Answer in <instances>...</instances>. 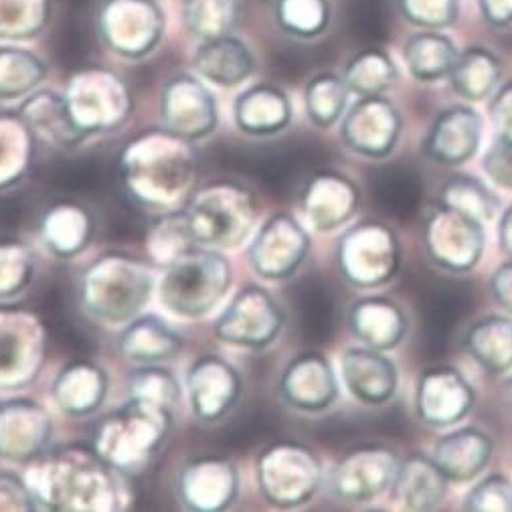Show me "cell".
<instances>
[{
    "mask_svg": "<svg viewBox=\"0 0 512 512\" xmlns=\"http://www.w3.org/2000/svg\"><path fill=\"white\" fill-rule=\"evenodd\" d=\"M118 476L98 452L88 448H63L45 452L31 462L29 490L39 508L47 510H100V498L120 490Z\"/></svg>",
    "mask_w": 512,
    "mask_h": 512,
    "instance_id": "6da1fadb",
    "label": "cell"
},
{
    "mask_svg": "<svg viewBox=\"0 0 512 512\" xmlns=\"http://www.w3.org/2000/svg\"><path fill=\"white\" fill-rule=\"evenodd\" d=\"M173 428V407L130 395V401L112 411L98 425L94 448L122 474L144 470L164 446Z\"/></svg>",
    "mask_w": 512,
    "mask_h": 512,
    "instance_id": "7a4b0ae2",
    "label": "cell"
},
{
    "mask_svg": "<svg viewBox=\"0 0 512 512\" xmlns=\"http://www.w3.org/2000/svg\"><path fill=\"white\" fill-rule=\"evenodd\" d=\"M189 140L170 132L144 134L124 154L122 175L130 195L150 207H162L187 187L193 173Z\"/></svg>",
    "mask_w": 512,
    "mask_h": 512,
    "instance_id": "3957f363",
    "label": "cell"
},
{
    "mask_svg": "<svg viewBox=\"0 0 512 512\" xmlns=\"http://www.w3.org/2000/svg\"><path fill=\"white\" fill-rule=\"evenodd\" d=\"M231 286V264L219 249L191 245L170 258L160 280V302L187 318L207 316Z\"/></svg>",
    "mask_w": 512,
    "mask_h": 512,
    "instance_id": "277c9868",
    "label": "cell"
},
{
    "mask_svg": "<svg viewBox=\"0 0 512 512\" xmlns=\"http://www.w3.org/2000/svg\"><path fill=\"white\" fill-rule=\"evenodd\" d=\"M152 290V274L134 258L110 253L81 276L79 300L90 316L104 322L134 320Z\"/></svg>",
    "mask_w": 512,
    "mask_h": 512,
    "instance_id": "5b68a950",
    "label": "cell"
},
{
    "mask_svg": "<svg viewBox=\"0 0 512 512\" xmlns=\"http://www.w3.org/2000/svg\"><path fill=\"white\" fill-rule=\"evenodd\" d=\"M253 195L237 183H211L199 189L185 211L183 227L193 245L223 249L239 245L255 219Z\"/></svg>",
    "mask_w": 512,
    "mask_h": 512,
    "instance_id": "8992f818",
    "label": "cell"
},
{
    "mask_svg": "<svg viewBox=\"0 0 512 512\" xmlns=\"http://www.w3.org/2000/svg\"><path fill=\"white\" fill-rule=\"evenodd\" d=\"M403 249L397 233L379 219H367L340 235L334 262L340 278L357 290H377L401 270Z\"/></svg>",
    "mask_w": 512,
    "mask_h": 512,
    "instance_id": "52a82bcc",
    "label": "cell"
},
{
    "mask_svg": "<svg viewBox=\"0 0 512 512\" xmlns=\"http://www.w3.org/2000/svg\"><path fill=\"white\" fill-rule=\"evenodd\" d=\"M421 239L432 266L452 276H466L484 255V221L436 201L423 219Z\"/></svg>",
    "mask_w": 512,
    "mask_h": 512,
    "instance_id": "ba28073f",
    "label": "cell"
},
{
    "mask_svg": "<svg viewBox=\"0 0 512 512\" xmlns=\"http://www.w3.org/2000/svg\"><path fill=\"white\" fill-rule=\"evenodd\" d=\"M63 98L73 124L85 138L120 128L132 112L126 83L108 69L75 73Z\"/></svg>",
    "mask_w": 512,
    "mask_h": 512,
    "instance_id": "9c48e42d",
    "label": "cell"
},
{
    "mask_svg": "<svg viewBox=\"0 0 512 512\" xmlns=\"http://www.w3.org/2000/svg\"><path fill=\"white\" fill-rule=\"evenodd\" d=\"M258 484L270 504L302 506L322 484V462L302 442H276L258 458Z\"/></svg>",
    "mask_w": 512,
    "mask_h": 512,
    "instance_id": "30bf717a",
    "label": "cell"
},
{
    "mask_svg": "<svg viewBox=\"0 0 512 512\" xmlns=\"http://www.w3.org/2000/svg\"><path fill=\"white\" fill-rule=\"evenodd\" d=\"M96 31L112 53L138 61L160 45L166 19L156 0H102Z\"/></svg>",
    "mask_w": 512,
    "mask_h": 512,
    "instance_id": "8fae6325",
    "label": "cell"
},
{
    "mask_svg": "<svg viewBox=\"0 0 512 512\" xmlns=\"http://www.w3.org/2000/svg\"><path fill=\"white\" fill-rule=\"evenodd\" d=\"M401 458L385 444H361L336 462L328 476V492L349 504H365L385 494L397 474Z\"/></svg>",
    "mask_w": 512,
    "mask_h": 512,
    "instance_id": "7c38bea8",
    "label": "cell"
},
{
    "mask_svg": "<svg viewBox=\"0 0 512 512\" xmlns=\"http://www.w3.org/2000/svg\"><path fill=\"white\" fill-rule=\"evenodd\" d=\"M284 324L286 314L274 296L260 286H247L215 322V334L225 343L264 351L280 336Z\"/></svg>",
    "mask_w": 512,
    "mask_h": 512,
    "instance_id": "4fadbf2b",
    "label": "cell"
},
{
    "mask_svg": "<svg viewBox=\"0 0 512 512\" xmlns=\"http://www.w3.org/2000/svg\"><path fill=\"white\" fill-rule=\"evenodd\" d=\"M403 116L385 96H361L340 120V140L365 158L383 160L391 156L401 140Z\"/></svg>",
    "mask_w": 512,
    "mask_h": 512,
    "instance_id": "5bb4252c",
    "label": "cell"
},
{
    "mask_svg": "<svg viewBox=\"0 0 512 512\" xmlns=\"http://www.w3.org/2000/svg\"><path fill=\"white\" fill-rule=\"evenodd\" d=\"M476 405V391L452 365H436L417 377L413 413L419 423L442 430L462 423Z\"/></svg>",
    "mask_w": 512,
    "mask_h": 512,
    "instance_id": "9a60e30c",
    "label": "cell"
},
{
    "mask_svg": "<svg viewBox=\"0 0 512 512\" xmlns=\"http://www.w3.org/2000/svg\"><path fill=\"white\" fill-rule=\"evenodd\" d=\"M310 245V235L290 213H276L251 243L249 260L262 278L288 280L306 262Z\"/></svg>",
    "mask_w": 512,
    "mask_h": 512,
    "instance_id": "2e32d148",
    "label": "cell"
},
{
    "mask_svg": "<svg viewBox=\"0 0 512 512\" xmlns=\"http://www.w3.org/2000/svg\"><path fill=\"white\" fill-rule=\"evenodd\" d=\"M160 116L164 130L183 140L195 142L219 124L215 96L193 75L168 79L160 96Z\"/></svg>",
    "mask_w": 512,
    "mask_h": 512,
    "instance_id": "e0dca14e",
    "label": "cell"
},
{
    "mask_svg": "<svg viewBox=\"0 0 512 512\" xmlns=\"http://www.w3.org/2000/svg\"><path fill=\"white\" fill-rule=\"evenodd\" d=\"M45 351L43 326L29 312L0 310V387L31 383Z\"/></svg>",
    "mask_w": 512,
    "mask_h": 512,
    "instance_id": "ac0fdd59",
    "label": "cell"
},
{
    "mask_svg": "<svg viewBox=\"0 0 512 512\" xmlns=\"http://www.w3.org/2000/svg\"><path fill=\"white\" fill-rule=\"evenodd\" d=\"M482 116L468 104L442 110L423 138V154L432 162L458 168L470 162L482 144Z\"/></svg>",
    "mask_w": 512,
    "mask_h": 512,
    "instance_id": "d6986e66",
    "label": "cell"
},
{
    "mask_svg": "<svg viewBox=\"0 0 512 512\" xmlns=\"http://www.w3.org/2000/svg\"><path fill=\"white\" fill-rule=\"evenodd\" d=\"M361 205V189L353 179L336 170H318L302 193L300 209L316 231L328 233L347 225Z\"/></svg>",
    "mask_w": 512,
    "mask_h": 512,
    "instance_id": "ffe728a7",
    "label": "cell"
},
{
    "mask_svg": "<svg viewBox=\"0 0 512 512\" xmlns=\"http://www.w3.org/2000/svg\"><path fill=\"white\" fill-rule=\"evenodd\" d=\"M278 391L288 407L302 413H324L340 397L336 373L318 351L292 359L280 377Z\"/></svg>",
    "mask_w": 512,
    "mask_h": 512,
    "instance_id": "44dd1931",
    "label": "cell"
},
{
    "mask_svg": "<svg viewBox=\"0 0 512 512\" xmlns=\"http://www.w3.org/2000/svg\"><path fill=\"white\" fill-rule=\"evenodd\" d=\"M53 423L47 411L29 399L0 403V458L31 464L47 452Z\"/></svg>",
    "mask_w": 512,
    "mask_h": 512,
    "instance_id": "7402d4cb",
    "label": "cell"
},
{
    "mask_svg": "<svg viewBox=\"0 0 512 512\" xmlns=\"http://www.w3.org/2000/svg\"><path fill=\"white\" fill-rule=\"evenodd\" d=\"M340 375L357 401L373 407L393 401L399 389L395 363L383 351L365 345L345 349L340 355Z\"/></svg>",
    "mask_w": 512,
    "mask_h": 512,
    "instance_id": "603a6c76",
    "label": "cell"
},
{
    "mask_svg": "<svg viewBox=\"0 0 512 512\" xmlns=\"http://www.w3.org/2000/svg\"><path fill=\"white\" fill-rule=\"evenodd\" d=\"M239 490V474L225 458H197L179 474L177 492L189 510L217 512L233 504Z\"/></svg>",
    "mask_w": 512,
    "mask_h": 512,
    "instance_id": "cb8c5ba5",
    "label": "cell"
},
{
    "mask_svg": "<svg viewBox=\"0 0 512 512\" xmlns=\"http://www.w3.org/2000/svg\"><path fill=\"white\" fill-rule=\"evenodd\" d=\"M347 324L361 345L383 353L397 349L409 332V316L403 306L379 294L353 302L347 312Z\"/></svg>",
    "mask_w": 512,
    "mask_h": 512,
    "instance_id": "d4e9b609",
    "label": "cell"
},
{
    "mask_svg": "<svg viewBox=\"0 0 512 512\" xmlns=\"http://www.w3.org/2000/svg\"><path fill=\"white\" fill-rule=\"evenodd\" d=\"M191 405L203 421H219L225 417L241 395L239 373L221 357H203L193 363L187 373Z\"/></svg>",
    "mask_w": 512,
    "mask_h": 512,
    "instance_id": "484cf974",
    "label": "cell"
},
{
    "mask_svg": "<svg viewBox=\"0 0 512 512\" xmlns=\"http://www.w3.org/2000/svg\"><path fill=\"white\" fill-rule=\"evenodd\" d=\"M450 480L440 470L436 460L428 454L413 452L401 458L393 484L391 498L405 510H434L446 498Z\"/></svg>",
    "mask_w": 512,
    "mask_h": 512,
    "instance_id": "4316f807",
    "label": "cell"
},
{
    "mask_svg": "<svg viewBox=\"0 0 512 512\" xmlns=\"http://www.w3.org/2000/svg\"><path fill=\"white\" fill-rule=\"evenodd\" d=\"M492 452L494 442L482 428L464 425L438 440L432 458L450 482L466 484L486 470Z\"/></svg>",
    "mask_w": 512,
    "mask_h": 512,
    "instance_id": "83f0119b",
    "label": "cell"
},
{
    "mask_svg": "<svg viewBox=\"0 0 512 512\" xmlns=\"http://www.w3.org/2000/svg\"><path fill=\"white\" fill-rule=\"evenodd\" d=\"M290 96L272 83L251 85L237 96L233 106L235 124L249 136H274L292 122Z\"/></svg>",
    "mask_w": 512,
    "mask_h": 512,
    "instance_id": "f1b7e54d",
    "label": "cell"
},
{
    "mask_svg": "<svg viewBox=\"0 0 512 512\" xmlns=\"http://www.w3.org/2000/svg\"><path fill=\"white\" fill-rule=\"evenodd\" d=\"M462 347L488 375H508L512 371V316L486 314L474 320L464 332Z\"/></svg>",
    "mask_w": 512,
    "mask_h": 512,
    "instance_id": "f546056e",
    "label": "cell"
},
{
    "mask_svg": "<svg viewBox=\"0 0 512 512\" xmlns=\"http://www.w3.org/2000/svg\"><path fill=\"white\" fill-rule=\"evenodd\" d=\"M106 393L108 375L90 361L71 363L59 373L53 385V397L59 409L75 419L94 415L102 407Z\"/></svg>",
    "mask_w": 512,
    "mask_h": 512,
    "instance_id": "4dcf8cb0",
    "label": "cell"
},
{
    "mask_svg": "<svg viewBox=\"0 0 512 512\" xmlns=\"http://www.w3.org/2000/svg\"><path fill=\"white\" fill-rule=\"evenodd\" d=\"M193 65L197 73L221 88H235L255 69L251 49L233 35L201 41L195 51Z\"/></svg>",
    "mask_w": 512,
    "mask_h": 512,
    "instance_id": "1f68e13d",
    "label": "cell"
},
{
    "mask_svg": "<svg viewBox=\"0 0 512 512\" xmlns=\"http://www.w3.org/2000/svg\"><path fill=\"white\" fill-rule=\"evenodd\" d=\"M452 92L468 104L490 100L502 83V61L484 45H470L458 53L448 75Z\"/></svg>",
    "mask_w": 512,
    "mask_h": 512,
    "instance_id": "d6a6232c",
    "label": "cell"
},
{
    "mask_svg": "<svg viewBox=\"0 0 512 512\" xmlns=\"http://www.w3.org/2000/svg\"><path fill=\"white\" fill-rule=\"evenodd\" d=\"M120 353L140 365H158L173 359L183 349V338L160 318L136 316L118 338Z\"/></svg>",
    "mask_w": 512,
    "mask_h": 512,
    "instance_id": "836d02e7",
    "label": "cell"
},
{
    "mask_svg": "<svg viewBox=\"0 0 512 512\" xmlns=\"http://www.w3.org/2000/svg\"><path fill=\"white\" fill-rule=\"evenodd\" d=\"M92 213L77 203H55L41 217V239L57 258H75L94 237Z\"/></svg>",
    "mask_w": 512,
    "mask_h": 512,
    "instance_id": "e575fe53",
    "label": "cell"
},
{
    "mask_svg": "<svg viewBox=\"0 0 512 512\" xmlns=\"http://www.w3.org/2000/svg\"><path fill=\"white\" fill-rule=\"evenodd\" d=\"M458 47L444 31L417 29L403 43V63L413 79L421 83H436L448 79Z\"/></svg>",
    "mask_w": 512,
    "mask_h": 512,
    "instance_id": "d590c367",
    "label": "cell"
},
{
    "mask_svg": "<svg viewBox=\"0 0 512 512\" xmlns=\"http://www.w3.org/2000/svg\"><path fill=\"white\" fill-rule=\"evenodd\" d=\"M19 116L35 138L61 148H71L88 140L73 124L65 98L55 92H37L29 96L21 106Z\"/></svg>",
    "mask_w": 512,
    "mask_h": 512,
    "instance_id": "8d00e7d4",
    "label": "cell"
},
{
    "mask_svg": "<svg viewBox=\"0 0 512 512\" xmlns=\"http://www.w3.org/2000/svg\"><path fill=\"white\" fill-rule=\"evenodd\" d=\"M343 79L353 96H381L399 81L395 59L381 47H367L355 53L343 71Z\"/></svg>",
    "mask_w": 512,
    "mask_h": 512,
    "instance_id": "74e56055",
    "label": "cell"
},
{
    "mask_svg": "<svg viewBox=\"0 0 512 512\" xmlns=\"http://www.w3.org/2000/svg\"><path fill=\"white\" fill-rule=\"evenodd\" d=\"M35 136L21 116H0V191L11 189L29 173Z\"/></svg>",
    "mask_w": 512,
    "mask_h": 512,
    "instance_id": "f35d334b",
    "label": "cell"
},
{
    "mask_svg": "<svg viewBox=\"0 0 512 512\" xmlns=\"http://www.w3.org/2000/svg\"><path fill=\"white\" fill-rule=\"evenodd\" d=\"M351 90L343 75H336L332 71H322L314 75L304 90V104L308 120L316 128H332L336 122L343 120L349 108Z\"/></svg>",
    "mask_w": 512,
    "mask_h": 512,
    "instance_id": "ab89813d",
    "label": "cell"
},
{
    "mask_svg": "<svg viewBox=\"0 0 512 512\" xmlns=\"http://www.w3.org/2000/svg\"><path fill=\"white\" fill-rule=\"evenodd\" d=\"M47 77L45 61L29 49L0 47V100L11 102L33 94Z\"/></svg>",
    "mask_w": 512,
    "mask_h": 512,
    "instance_id": "60d3db41",
    "label": "cell"
},
{
    "mask_svg": "<svg viewBox=\"0 0 512 512\" xmlns=\"http://www.w3.org/2000/svg\"><path fill=\"white\" fill-rule=\"evenodd\" d=\"M274 19L284 35L312 41L328 31L332 5L330 0H276Z\"/></svg>",
    "mask_w": 512,
    "mask_h": 512,
    "instance_id": "b9f144b4",
    "label": "cell"
},
{
    "mask_svg": "<svg viewBox=\"0 0 512 512\" xmlns=\"http://www.w3.org/2000/svg\"><path fill=\"white\" fill-rule=\"evenodd\" d=\"M53 17V0H0V41H31Z\"/></svg>",
    "mask_w": 512,
    "mask_h": 512,
    "instance_id": "7bdbcfd3",
    "label": "cell"
},
{
    "mask_svg": "<svg viewBox=\"0 0 512 512\" xmlns=\"http://www.w3.org/2000/svg\"><path fill=\"white\" fill-rule=\"evenodd\" d=\"M438 203L470 213L480 221H492L500 209L498 197L476 177L454 175L444 181Z\"/></svg>",
    "mask_w": 512,
    "mask_h": 512,
    "instance_id": "ee69618b",
    "label": "cell"
},
{
    "mask_svg": "<svg viewBox=\"0 0 512 512\" xmlns=\"http://www.w3.org/2000/svg\"><path fill=\"white\" fill-rule=\"evenodd\" d=\"M189 31L199 39L231 35L237 23V0H183Z\"/></svg>",
    "mask_w": 512,
    "mask_h": 512,
    "instance_id": "f6af8a7d",
    "label": "cell"
},
{
    "mask_svg": "<svg viewBox=\"0 0 512 512\" xmlns=\"http://www.w3.org/2000/svg\"><path fill=\"white\" fill-rule=\"evenodd\" d=\"M399 17L415 27L428 31H446L460 19V0H395Z\"/></svg>",
    "mask_w": 512,
    "mask_h": 512,
    "instance_id": "bcb514c9",
    "label": "cell"
},
{
    "mask_svg": "<svg viewBox=\"0 0 512 512\" xmlns=\"http://www.w3.org/2000/svg\"><path fill=\"white\" fill-rule=\"evenodd\" d=\"M35 262L27 245L0 241V300L21 294L33 280Z\"/></svg>",
    "mask_w": 512,
    "mask_h": 512,
    "instance_id": "7dc6e473",
    "label": "cell"
},
{
    "mask_svg": "<svg viewBox=\"0 0 512 512\" xmlns=\"http://www.w3.org/2000/svg\"><path fill=\"white\" fill-rule=\"evenodd\" d=\"M468 512H512V480L494 472L484 476L464 498Z\"/></svg>",
    "mask_w": 512,
    "mask_h": 512,
    "instance_id": "c3c4849f",
    "label": "cell"
},
{
    "mask_svg": "<svg viewBox=\"0 0 512 512\" xmlns=\"http://www.w3.org/2000/svg\"><path fill=\"white\" fill-rule=\"evenodd\" d=\"M486 177L506 191H512V140L496 136L482 160Z\"/></svg>",
    "mask_w": 512,
    "mask_h": 512,
    "instance_id": "681fc988",
    "label": "cell"
},
{
    "mask_svg": "<svg viewBox=\"0 0 512 512\" xmlns=\"http://www.w3.org/2000/svg\"><path fill=\"white\" fill-rule=\"evenodd\" d=\"M496 136L512 140V81L500 83L488 106Z\"/></svg>",
    "mask_w": 512,
    "mask_h": 512,
    "instance_id": "f907efd6",
    "label": "cell"
},
{
    "mask_svg": "<svg viewBox=\"0 0 512 512\" xmlns=\"http://www.w3.org/2000/svg\"><path fill=\"white\" fill-rule=\"evenodd\" d=\"M488 290L492 300L506 314L512 316V258H508V262H504L498 270H494L488 282Z\"/></svg>",
    "mask_w": 512,
    "mask_h": 512,
    "instance_id": "816d5d0a",
    "label": "cell"
},
{
    "mask_svg": "<svg viewBox=\"0 0 512 512\" xmlns=\"http://www.w3.org/2000/svg\"><path fill=\"white\" fill-rule=\"evenodd\" d=\"M480 17L494 29L512 27V0H476Z\"/></svg>",
    "mask_w": 512,
    "mask_h": 512,
    "instance_id": "f5cc1de1",
    "label": "cell"
},
{
    "mask_svg": "<svg viewBox=\"0 0 512 512\" xmlns=\"http://www.w3.org/2000/svg\"><path fill=\"white\" fill-rule=\"evenodd\" d=\"M498 245L508 258H512V205L502 213L498 221Z\"/></svg>",
    "mask_w": 512,
    "mask_h": 512,
    "instance_id": "db71d44e",
    "label": "cell"
},
{
    "mask_svg": "<svg viewBox=\"0 0 512 512\" xmlns=\"http://www.w3.org/2000/svg\"><path fill=\"white\" fill-rule=\"evenodd\" d=\"M508 395H510V401H512V379H510V383H508Z\"/></svg>",
    "mask_w": 512,
    "mask_h": 512,
    "instance_id": "11a10c76",
    "label": "cell"
}]
</instances>
